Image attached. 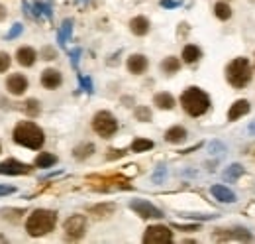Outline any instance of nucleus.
Instances as JSON below:
<instances>
[{
    "label": "nucleus",
    "instance_id": "obj_6",
    "mask_svg": "<svg viewBox=\"0 0 255 244\" xmlns=\"http://www.w3.org/2000/svg\"><path fill=\"white\" fill-rule=\"evenodd\" d=\"M129 209L135 215H139L141 219H163V211L157 209L155 205H151L145 199H131L129 201Z\"/></svg>",
    "mask_w": 255,
    "mask_h": 244
},
{
    "label": "nucleus",
    "instance_id": "obj_38",
    "mask_svg": "<svg viewBox=\"0 0 255 244\" xmlns=\"http://www.w3.org/2000/svg\"><path fill=\"white\" fill-rule=\"evenodd\" d=\"M81 53H83V49L81 47H77V49H73L71 51V65L77 69V65H79V57H81Z\"/></svg>",
    "mask_w": 255,
    "mask_h": 244
},
{
    "label": "nucleus",
    "instance_id": "obj_31",
    "mask_svg": "<svg viewBox=\"0 0 255 244\" xmlns=\"http://www.w3.org/2000/svg\"><path fill=\"white\" fill-rule=\"evenodd\" d=\"M24 108H26V112H28L30 116H37V114H39V103H37L35 99H30Z\"/></svg>",
    "mask_w": 255,
    "mask_h": 244
},
{
    "label": "nucleus",
    "instance_id": "obj_8",
    "mask_svg": "<svg viewBox=\"0 0 255 244\" xmlns=\"http://www.w3.org/2000/svg\"><path fill=\"white\" fill-rule=\"evenodd\" d=\"M63 229H65L67 239L79 241V239L85 235V231H87V217H85V215H73V217H69V219L65 221Z\"/></svg>",
    "mask_w": 255,
    "mask_h": 244
},
{
    "label": "nucleus",
    "instance_id": "obj_15",
    "mask_svg": "<svg viewBox=\"0 0 255 244\" xmlns=\"http://www.w3.org/2000/svg\"><path fill=\"white\" fill-rule=\"evenodd\" d=\"M250 101H246V99H240V101H236L232 106H230V110H228V120L230 122H234V120H238V118H242V116H246L248 112H250Z\"/></svg>",
    "mask_w": 255,
    "mask_h": 244
},
{
    "label": "nucleus",
    "instance_id": "obj_36",
    "mask_svg": "<svg viewBox=\"0 0 255 244\" xmlns=\"http://www.w3.org/2000/svg\"><path fill=\"white\" fill-rule=\"evenodd\" d=\"M41 57H43V59H47V61H51V59H55V57H57V51H55L53 47H49V45H47V47H43V49H41Z\"/></svg>",
    "mask_w": 255,
    "mask_h": 244
},
{
    "label": "nucleus",
    "instance_id": "obj_19",
    "mask_svg": "<svg viewBox=\"0 0 255 244\" xmlns=\"http://www.w3.org/2000/svg\"><path fill=\"white\" fill-rule=\"evenodd\" d=\"M185 138H187V130L183 126H173V128H169L165 132V140L169 144H181Z\"/></svg>",
    "mask_w": 255,
    "mask_h": 244
},
{
    "label": "nucleus",
    "instance_id": "obj_14",
    "mask_svg": "<svg viewBox=\"0 0 255 244\" xmlns=\"http://www.w3.org/2000/svg\"><path fill=\"white\" fill-rule=\"evenodd\" d=\"M128 71L133 73V75H141L145 69H147V57L141 55V53H133L128 57Z\"/></svg>",
    "mask_w": 255,
    "mask_h": 244
},
{
    "label": "nucleus",
    "instance_id": "obj_10",
    "mask_svg": "<svg viewBox=\"0 0 255 244\" xmlns=\"http://www.w3.org/2000/svg\"><path fill=\"white\" fill-rule=\"evenodd\" d=\"M214 241H252V235L246 229H218L212 233Z\"/></svg>",
    "mask_w": 255,
    "mask_h": 244
},
{
    "label": "nucleus",
    "instance_id": "obj_29",
    "mask_svg": "<svg viewBox=\"0 0 255 244\" xmlns=\"http://www.w3.org/2000/svg\"><path fill=\"white\" fill-rule=\"evenodd\" d=\"M33 16H35V18H39V16L51 18V6H49V4H41V2H37V4L33 6Z\"/></svg>",
    "mask_w": 255,
    "mask_h": 244
},
{
    "label": "nucleus",
    "instance_id": "obj_40",
    "mask_svg": "<svg viewBox=\"0 0 255 244\" xmlns=\"http://www.w3.org/2000/svg\"><path fill=\"white\" fill-rule=\"evenodd\" d=\"M175 229H181V231H198V225H173Z\"/></svg>",
    "mask_w": 255,
    "mask_h": 244
},
{
    "label": "nucleus",
    "instance_id": "obj_39",
    "mask_svg": "<svg viewBox=\"0 0 255 244\" xmlns=\"http://www.w3.org/2000/svg\"><path fill=\"white\" fill-rule=\"evenodd\" d=\"M16 191V187H12V185H0V197L2 195H12Z\"/></svg>",
    "mask_w": 255,
    "mask_h": 244
},
{
    "label": "nucleus",
    "instance_id": "obj_12",
    "mask_svg": "<svg viewBox=\"0 0 255 244\" xmlns=\"http://www.w3.org/2000/svg\"><path fill=\"white\" fill-rule=\"evenodd\" d=\"M210 193L220 203H236L238 201V195L230 187H226V185H212L210 187Z\"/></svg>",
    "mask_w": 255,
    "mask_h": 244
},
{
    "label": "nucleus",
    "instance_id": "obj_20",
    "mask_svg": "<svg viewBox=\"0 0 255 244\" xmlns=\"http://www.w3.org/2000/svg\"><path fill=\"white\" fill-rule=\"evenodd\" d=\"M244 166L242 164H232V166H228L226 170H224V174H222V177H224V181H236V179H240L242 175H244Z\"/></svg>",
    "mask_w": 255,
    "mask_h": 244
},
{
    "label": "nucleus",
    "instance_id": "obj_13",
    "mask_svg": "<svg viewBox=\"0 0 255 244\" xmlns=\"http://www.w3.org/2000/svg\"><path fill=\"white\" fill-rule=\"evenodd\" d=\"M61 83H63V77H61V73H59L57 69H45V71L41 73V85H43L45 89L53 91V89L61 87Z\"/></svg>",
    "mask_w": 255,
    "mask_h": 244
},
{
    "label": "nucleus",
    "instance_id": "obj_44",
    "mask_svg": "<svg viewBox=\"0 0 255 244\" xmlns=\"http://www.w3.org/2000/svg\"><path fill=\"white\" fill-rule=\"evenodd\" d=\"M250 132H252V134H255V122L252 124V126H250Z\"/></svg>",
    "mask_w": 255,
    "mask_h": 244
},
{
    "label": "nucleus",
    "instance_id": "obj_9",
    "mask_svg": "<svg viewBox=\"0 0 255 244\" xmlns=\"http://www.w3.org/2000/svg\"><path fill=\"white\" fill-rule=\"evenodd\" d=\"M32 172V166L18 162V160H4L0 162V175H26Z\"/></svg>",
    "mask_w": 255,
    "mask_h": 244
},
{
    "label": "nucleus",
    "instance_id": "obj_33",
    "mask_svg": "<svg viewBox=\"0 0 255 244\" xmlns=\"http://www.w3.org/2000/svg\"><path fill=\"white\" fill-rule=\"evenodd\" d=\"M165 177H167V168H165V166H159L157 172L153 174V181H155V183H161Z\"/></svg>",
    "mask_w": 255,
    "mask_h": 244
},
{
    "label": "nucleus",
    "instance_id": "obj_11",
    "mask_svg": "<svg viewBox=\"0 0 255 244\" xmlns=\"http://www.w3.org/2000/svg\"><path fill=\"white\" fill-rule=\"evenodd\" d=\"M6 89H8V93H10V95L20 97V95H24V93H26V89H28V79H26L22 73H14V75H10V77H8V81H6Z\"/></svg>",
    "mask_w": 255,
    "mask_h": 244
},
{
    "label": "nucleus",
    "instance_id": "obj_23",
    "mask_svg": "<svg viewBox=\"0 0 255 244\" xmlns=\"http://www.w3.org/2000/svg\"><path fill=\"white\" fill-rule=\"evenodd\" d=\"M161 69H163V73L173 75V73H177V71L181 69V61H179L177 57H165V59L161 61Z\"/></svg>",
    "mask_w": 255,
    "mask_h": 244
},
{
    "label": "nucleus",
    "instance_id": "obj_16",
    "mask_svg": "<svg viewBox=\"0 0 255 244\" xmlns=\"http://www.w3.org/2000/svg\"><path fill=\"white\" fill-rule=\"evenodd\" d=\"M35 49L33 47H20L18 51H16V59H18V63L22 65V67H32L33 63H35Z\"/></svg>",
    "mask_w": 255,
    "mask_h": 244
},
{
    "label": "nucleus",
    "instance_id": "obj_21",
    "mask_svg": "<svg viewBox=\"0 0 255 244\" xmlns=\"http://www.w3.org/2000/svg\"><path fill=\"white\" fill-rule=\"evenodd\" d=\"M202 57V51H200V47L198 45H185V49H183V61L185 63H194V61H198Z\"/></svg>",
    "mask_w": 255,
    "mask_h": 244
},
{
    "label": "nucleus",
    "instance_id": "obj_2",
    "mask_svg": "<svg viewBox=\"0 0 255 244\" xmlns=\"http://www.w3.org/2000/svg\"><path fill=\"white\" fill-rule=\"evenodd\" d=\"M55 225H57V213L47 209H35L26 221V231L30 237H43L51 233Z\"/></svg>",
    "mask_w": 255,
    "mask_h": 244
},
{
    "label": "nucleus",
    "instance_id": "obj_35",
    "mask_svg": "<svg viewBox=\"0 0 255 244\" xmlns=\"http://www.w3.org/2000/svg\"><path fill=\"white\" fill-rule=\"evenodd\" d=\"M22 30H24V26H22V24H14V26H12V30L6 34V39H14V37H18V35L22 34Z\"/></svg>",
    "mask_w": 255,
    "mask_h": 244
},
{
    "label": "nucleus",
    "instance_id": "obj_22",
    "mask_svg": "<svg viewBox=\"0 0 255 244\" xmlns=\"http://www.w3.org/2000/svg\"><path fill=\"white\" fill-rule=\"evenodd\" d=\"M71 32H73V20H63L61 30H59V34H57V41H59V45H61V47H65L67 37L71 35Z\"/></svg>",
    "mask_w": 255,
    "mask_h": 244
},
{
    "label": "nucleus",
    "instance_id": "obj_17",
    "mask_svg": "<svg viewBox=\"0 0 255 244\" xmlns=\"http://www.w3.org/2000/svg\"><path fill=\"white\" fill-rule=\"evenodd\" d=\"M129 30H131V34H135V35H145V34L149 32V20H147L145 16H135V18H131V22H129Z\"/></svg>",
    "mask_w": 255,
    "mask_h": 244
},
{
    "label": "nucleus",
    "instance_id": "obj_30",
    "mask_svg": "<svg viewBox=\"0 0 255 244\" xmlns=\"http://www.w3.org/2000/svg\"><path fill=\"white\" fill-rule=\"evenodd\" d=\"M135 118H137L139 122H149V120H151V110H149L147 106H137V108H135Z\"/></svg>",
    "mask_w": 255,
    "mask_h": 244
},
{
    "label": "nucleus",
    "instance_id": "obj_4",
    "mask_svg": "<svg viewBox=\"0 0 255 244\" xmlns=\"http://www.w3.org/2000/svg\"><path fill=\"white\" fill-rule=\"evenodd\" d=\"M226 79L232 87L236 89H244L250 81H252V65L246 57H238L234 59L228 67H226Z\"/></svg>",
    "mask_w": 255,
    "mask_h": 244
},
{
    "label": "nucleus",
    "instance_id": "obj_43",
    "mask_svg": "<svg viewBox=\"0 0 255 244\" xmlns=\"http://www.w3.org/2000/svg\"><path fill=\"white\" fill-rule=\"evenodd\" d=\"M6 14H8V12H6V8H4L2 4H0V22H2L4 18H6Z\"/></svg>",
    "mask_w": 255,
    "mask_h": 244
},
{
    "label": "nucleus",
    "instance_id": "obj_37",
    "mask_svg": "<svg viewBox=\"0 0 255 244\" xmlns=\"http://www.w3.org/2000/svg\"><path fill=\"white\" fill-rule=\"evenodd\" d=\"M226 150V146L222 144V142H218V140H214L212 144H210V154H222Z\"/></svg>",
    "mask_w": 255,
    "mask_h": 244
},
{
    "label": "nucleus",
    "instance_id": "obj_5",
    "mask_svg": "<svg viewBox=\"0 0 255 244\" xmlns=\"http://www.w3.org/2000/svg\"><path fill=\"white\" fill-rule=\"evenodd\" d=\"M93 130H95L98 136H102V138H110V136H114L116 130H118V120L114 118L112 112L100 110V112H96L95 118H93Z\"/></svg>",
    "mask_w": 255,
    "mask_h": 244
},
{
    "label": "nucleus",
    "instance_id": "obj_24",
    "mask_svg": "<svg viewBox=\"0 0 255 244\" xmlns=\"http://www.w3.org/2000/svg\"><path fill=\"white\" fill-rule=\"evenodd\" d=\"M116 211V205L114 203H100V205H95L91 207V213L96 215V217H108Z\"/></svg>",
    "mask_w": 255,
    "mask_h": 244
},
{
    "label": "nucleus",
    "instance_id": "obj_27",
    "mask_svg": "<svg viewBox=\"0 0 255 244\" xmlns=\"http://www.w3.org/2000/svg\"><path fill=\"white\" fill-rule=\"evenodd\" d=\"M153 148V142L151 140H147V138H135L133 142H131V152H147V150H151Z\"/></svg>",
    "mask_w": 255,
    "mask_h": 244
},
{
    "label": "nucleus",
    "instance_id": "obj_42",
    "mask_svg": "<svg viewBox=\"0 0 255 244\" xmlns=\"http://www.w3.org/2000/svg\"><path fill=\"white\" fill-rule=\"evenodd\" d=\"M112 152H114V154H108V160H114V158H122V156L126 154L124 150H112Z\"/></svg>",
    "mask_w": 255,
    "mask_h": 244
},
{
    "label": "nucleus",
    "instance_id": "obj_18",
    "mask_svg": "<svg viewBox=\"0 0 255 244\" xmlns=\"http://www.w3.org/2000/svg\"><path fill=\"white\" fill-rule=\"evenodd\" d=\"M153 103L161 108V110H171L175 106V97L171 93H157L153 97Z\"/></svg>",
    "mask_w": 255,
    "mask_h": 244
},
{
    "label": "nucleus",
    "instance_id": "obj_34",
    "mask_svg": "<svg viewBox=\"0 0 255 244\" xmlns=\"http://www.w3.org/2000/svg\"><path fill=\"white\" fill-rule=\"evenodd\" d=\"M10 55L6 53V51H0V73H4L8 67H10Z\"/></svg>",
    "mask_w": 255,
    "mask_h": 244
},
{
    "label": "nucleus",
    "instance_id": "obj_45",
    "mask_svg": "<svg viewBox=\"0 0 255 244\" xmlns=\"http://www.w3.org/2000/svg\"><path fill=\"white\" fill-rule=\"evenodd\" d=\"M85 2H87V0H85Z\"/></svg>",
    "mask_w": 255,
    "mask_h": 244
},
{
    "label": "nucleus",
    "instance_id": "obj_41",
    "mask_svg": "<svg viewBox=\"0 0 255 244\" xmlns=\"http://www.w3.org/2000/svg\"><path fill=\"white\" fill-rule=\"evenodd\" d=\"M161 6H163V8H177L179 2H177V0H161Z\"/></svg>",
    "mask_w": 255,
    "mask_h": 244
},
{
    "label": "nucleus",
    "instance_id": "obj_26",
    "mask_svg": "<svg viewBox=\"0 0 255 244\" xmlns=\"http://www.w3.org/2000/svg\"><path fill=\"white\" fill-rule=\"evenodd\" d=\"M214 14H216L218 20H230V18H232V8H230V4H226V2H218V4L214 6Z\"/></svg>",
    "mask_w": 255,
    "mask_h": 244
},
{
    "label": "nucleus",
    "instance_id": "obj_28",
    "mask_svg": "<svg viewBox=\"0 0 255 244\" xmlns=\"http://www.w3.org/2000/svg\"><path fill=\"white\" fill-rule=\"evenodd\" d=\"M93 152H95V144H83V146H77V148H75L73 156H75L77 160H85V158H89Z\"/></svg>",
    "mask_w": 255,
    "mask_h": 244
},
{
    "label": "nucleus",
    "instance_id": "obj_7",
    "mask_svg": "<svg viewBox=\"0 0 255 244\" xmlns=\"http://www.w3.org/2000/svg\"><path fill=\"white\" fill-rule=\"evenodd\" d=\"M143 243L145 244H167L173 243V233L163 227V225H153L143 233Z\"/></svg>",
    "mask_w": 255,
    "mask_h": 244
},
{
    "label": "nucleus",
    "instance_id": "obj_25",
    "mask_svg": "<svg viewBox=\"0 0 255 244\" xmlns=\"http://www.w3.org/2000/svg\"><path fill=\"white\" fill-rule=\"evenodd\" d=\"M57 164V158L53 156V154H49V152H41L37 158H35V166L37 168H51V166H55Z\"/></svg>",
    "mask_w": 255,
    "mask_h": 244
},
{
    "label": "nucleus",
    "instance_id": "obj_32",
    "mask_svg": "<svg viewBox=\"0 0 255 244\" xmlns=\"http://www.w3.org/2000/svg\"><path fill=\"white\" fill-rule=\"evenodd\" d=\"M79 83H81V87H83V91H87L89 95H93V93H95V89H93V81H91V77H83V75H79Z\"/></svg>",
    "mask_w": 255,
    "mask_h": 244
},
{
    "label": "nucleus",
    "instance_id": "obj_1",
    "mask_svg": "<svg viewBox=\"0 0 255 244\" xmlns=\"http://www.w3.org/2000/svg\"><path fill=\"white\" fill-rule=\"evenodd\" d=\"M12 136H14V142H16V144H20V146H24V148H30V150H39V148L43 146V142H45L43 130H41L37 124L28 122V120L18 122Z\"/></svg>",
    "mask_w": 255,
    "mask_h": 244
},
{
    "label": "nucleus",
    "instance_id": "obj_3",
    "mask_svg": "<svg viewBox=\"0 0 255 244\" xmlns=\"http://www.w3.org/2000/svg\"><path fill=\"white\" fill-rule=\"evenodd\" d=\"M181 105H183V108H185L187 114H191V116H202L210 108V97L202 89H198V87H189L181 95Z\"/></svg>",
    "mask_w": 255,
    "mask_h": 244
}]
</instances>
